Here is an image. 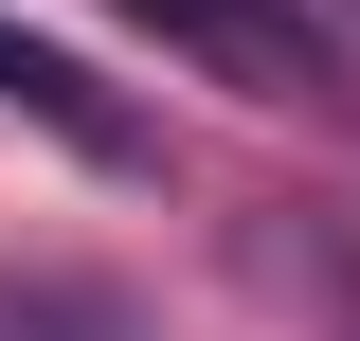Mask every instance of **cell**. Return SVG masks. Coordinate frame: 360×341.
<instances>
[{"label":"cell","instance_id":"obj_1","mask_svg":"<svg viewBox=\"0 0 360 341\" xmlns=\"http://www.w3.org/2000/svg\"><path fill=\"white\" fill-rule=\"evenodd\" d=\"M144 36H180L198 72H234V90H270V108H307L324 90V36L288 18V0H127Z\"/></svg>","mask_w":360,"mask_h":341},{"label":"cell","instance_id":"obj_2","mask_svg":"<svg viewBox=\"0 0 360 341\" xmlns=\"http://www.w3.org/2000/svg\"><path fill=\"white\" fill-rule=\"evenodd\" d=\"M0 90H18V108H54V126H72L90 162H127V108H108V90H90L72 54H37V36H0Z\"/></svg>","mask_w":360,"mask_h":341}]
</instances>
